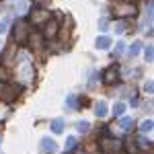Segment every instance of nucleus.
I'll return each instance as SVG.
<instances>
[{
    "label": "nucleus",
    "mask_w": 154,
    "mask_h": 154,
    "mask_svg": "<svg viewBox=\"0 0 154 154\" xmlns=\"http://www.w3.org/2000/svg\"><path fill=\"white\" fill-rule=\"evenodd\" d=\"M14 51H17V48H14V45H8V48H6V51H4V56H2V60H4V62H8Z\"/></svg>",
    "instance_id": "15"
},
{
    "label": "nucleus",
    "mask_w": 154,
    "mask_h": 154,
    "mask_svg": "<svg viewBox=\"0 0 154 154\" xmlns=\"http://www.w3.org/2000/svg\"><path fill=\"white\" fill-rule=\"evenodd\" d=\"M113 12L117 17H130V14H136V6L130 4V2H115L113 4Z\"/></svg>",
    "instance_id": "1"
},
{
    "label": "nucleus",
    "mask_w": 154,
    "mask_h": 154,
    "mask_svg": "<svg viewBox=\"0 0 154 154\" xmlns=\"http://www.w3.org/2000/svg\"><path fill=\"white\" fill-rule=\"evenodd\" d=\"M64 128H66L64 119H54V121H51V131H54V134H62Z\"/></svg>",
    "instance_id": "9"
},
{
    "label": "nucleus",
    "mask_w": 154,
    "mask_h": 154,
    "mask_svg": "<svg viewBox=\"0 0 154 154\" xmlns=\"http://www.w3.org/2000/svg\"><path fill=\"white\" fill-rule=\"evenodd\" d=\"M6 78H8V72L4 66H0V80H6Z\"/></svg>",
    "instance_id": "21"
},
{
    "label": "nucleus",
    "mask_w": 154,
    "mask_h": 154,
    "mask_svg": "<svg viewBox=\"0 0 154 154\" xmlns=\"http://www.w3.org/2000/svg\"><path fill=\"white\" fill-rule=\"evenodd\" d=\"M136 146H138V148H148V150H152V142H150V140H146V138H138V140H136Z\"/></svg>",
    "instance_id": "13"
},
{
    "label": "nucleus",
    "mask_w": 154,
    "mask_h": 154,
    "mask_svg": "<svg viewBox=\"0 0 154 154\" xmlns=\"http://www.w3.org/2000/svg\"><path fill=\"white\" fill-rule=\"evenodd\" d=\"M103 82H105V84H113V82H117V68H109V70H105Z\"/></svg>",
    "instance_id": "8"
},
{
    "label": "nucleus",
    "mask_w": 154,
    "mask_h": 154,
    "mask_svg": "<svg viewBox=\"0 0 154 154\" xmlns=\"http://www.w3.org/2000/svg\"><path fill=\"white\" fill-rule=\"evenodd\" d=\"M48 19H49V11H39L31 14V23L33 25H43Z\"/></svg>",
    "instance_id": "7"
},
{
    "label": "nucleus",
    "mask_w": 154,
    "mask_h": 154,
    "mask_svg": "<svg viewBox=\"0 0 154 154\" xmlns=\"http://www.w3.org/2000/svg\"><path fill=\"white\" fill-rule=\"evenodd\" d=\"M140 51V45H131V49H130V56H136Z\"/></svg>",
    "instance_id": "23"
},
{
    "label": "nucleus",
    "mask_w": 154,
    "mask_h": 154,
    "mask_svg": "<svg viewBox=\"0 0 154 154\" xmlns=\"http://www.w3.org/2000/svg\"><path fill=\"white\" fill-rule=\"evenodd\" d=\"M33 2H37V4H41V2H43V0H33Z\"/></svg>",
    "instance_id": "26"
},
{
    "label": "nucleus",
    "mask_w": 154,
    "mask_h": 154,
    "mask_svg": "<svg viewBox=\"0 0 154 154\" xmlns=\"http://www.w3.org/2000/svg\"><path fill=\"white\" fill-rule=\"evenodd\" d=\"M27 37H29V27L25 23H19L14 27V41H17V43H25Z\"/></svg>",
    "instance_id": "3"
},
{
    "label": "nucleus",
    "mask_w": 154,
    "mask_h": 154,
    "mask_svg": "<svg viewBox=\"0 0 154 154\" xmlns=\"http://www.w3.org/2000/svg\"><path fill=\"white\" fill-rule=\"evenodd\" d=\"M101 148L105 152H119L121 150V142L119 140H103L101 142Z\"/></svg>",
    "instance_id": "6"
},
{
    "label": "nucleus",
    "mask_w": 154,
    "mask_h": 154,
    "mask_svg": "<svg viewBox=\"0 0 154 154\" xmlns=\"http://www.w3.org/2000/svg\"><path fill=\"white\" fill-rule=\"evenodd\" d=\"M97 146L93 142H88V144H84V150H86V152H93V150H95Z\"/></svg>",
    "instance_id": "22"
},
{
    "label": "nucleus",
    "mask_w": 154,
    "mask_h": 154,
    "mask_svg": "<svg viewBox=\"0 0 154 154\" xmlns=\"http://www.w3.org/2000/svg\"><path fill=\"white\" fill-rule=\"evenodd\" d=\"M76 130L80 131V134H86V131L91 130V125H88V121H80V123L76 125Z\"/></svg>",
    "instance_id": "17"
},
{
    "label": "nucleus",
    "mask_w": 154,
    "mask_h": 154,
    "mask_svg": "<svg viewBox=\"0 0 154 154\" xmlns=\"http://www.w3.org/2000/svg\"><path fill=\"white\" fill-rule=\"evenodd\" d=\"M17 97V93H14V88L12 86H8V84H4V80H0V101H12Z\"/></svg>",
    "instance_id": "4"
},
{
    "label": "nucleus",
    "mask_w": 154,
    "mask_h": 154,
    "mask_svg": "<svg viewBox=\"0 0 154 154\" xmlns=\"http://www.w3.org/2000/svg\"><path fill=\"white\" fill-rule=\"evenodd\" d=\"M152 130V119H148V121H142V125H140V131L142 134H146V131Z\"/></svg>",
    "instance_id": "16"
},
{
    "label": "nucleus",
    "mask_w": 154,
    "mask_h": 154,
    "mask_svg": "<svg viewBox=\"0 0 154 154\" xmlns=\"http://www.w3.org/2000/svg\"><path fill=\"white\" fill-rule=\"evenodd\" d=\"M97 48H99V49L109 48V39H107V37H101V39H97Z\"/></svg>",
    "instance_id": "18"
},
{
    "label": "nucleus",
    "mask_w": 154,
    "mask_h": 154,
    "mask_svg": "<svg viewBox=\"0 0 154 154\" xmlns=\"http://www.w3.org/2000/svg\"><path fill=\"white\" fill-rule=\"evenodd\" d=\"M119 154H123V152H119Z\"/></svg>",
    "instance_id": "28"
},
{
    "label": "nucleus",
    "mask_w": 154,
    "mask_h": 154,
    "mask_svg": "<svg viewBox=\"0 0 154 154\" xmlns=\"http://www.w3.org/2000/svg\"><path fill=\"white\" fill-rule=\"evenodd\" d=\"M68 105H70V111L76 109V97H68Z\"/></svg>",
    "instance_id": "20"
},
{
    "label": "nucleus",
    "mask_w": 154,
    "mask_h": 154,
    "mask_svg": "<svg viewBox=\"0 0 154 154\" xmlns=\"http://www.w3.org/2000/svg\"><path fill=\"white\" fill-rule=\"evenodd\" d=\"M123 111H125V105L123 103H115L113 105V115L117 117V115H123Z\"/></svg>",
    "instance_id": "14"
},
{
    "label": "nucleus",
    "mask_w": 154,
    "mask_h": 154,
    "mask_svg": "<svg viewBox=\"0 0 154 154\" xmlns=\"http://www.w3.org/2000/svg\"><path fill=\"white\" fill-rule=\"evenodd\" d=\"M152 88H154L152 80H150V82H146V86H144V91H148V93H152Z\"/></svg>",
    "instance_id": "24"
},
{
    "label": "nucleus",
    "mask_w": 154,
    "mask_h": 154,
    "mask_svg": "<svg viewBox=\"0 0 154 154\" xmlns=\"http://www.w3.org/2000/svg\"><path fill=\"white\" fill-rule=\"evenodd\" d=\"M56 150H58V144L54 142L51 138H43L41 144H39V152L41 154H54Z\"/></svg>",
    "instance_id": "5"
},
{
    "label": "nucleus",
    "mask_w": 154,
    "mask_h": 154,
    "mask_svg": "<svg viewBox=\"0 0 154 154\" xmlns=\"http://www.w3.org/2000/svg\"><path fill=\"white\" fill-rule=\"evenodd\" d=\"M95 113H97V117H105V115H107V105L103 103V101H99V103H97Z\"/></svg>",
    "instance_id": "12"
},
{
    "label": "nucleus",
    "mask_w": 154,
    "mask_h": 154,
    "mask_svg": "<svg viewBox=\"0 0 154 154\" xmlns=\"http://www.w3.org/2000/svg\"><path fill=\"white\" fill-rule=\"evenodd\" d=\"M74 146H76V138H74V136H70V138L66 140V150H72Z\"/></svg>",
    "instance_id": "19"
},
{
    "label": "nucleus",
    "mask_w": 154,
    "mask_h": 154,
    "mask_svg": "<svg viewBox=\"0 0 154 154\" xmlns=\"http://www.w3.org/2000/svg\"><path fill=\"white\" fill-rule=\"evenodd\" d=\"M43 27V37H48V39H51V37H56L58 35V21H51V19H48L45 23L41 25Z\"/></svg>",
    "instance_id": "2"
},
{
    "label": "nucleus",
    "mask_w": 154,
    "mask_h": 154,
    "mask_svg": "<svg viewBox=\"0 0 154 154\" xmlns=\"http://www.w3.org/2000/svg\"><path fill=\"white\" fill-rule=\"evenodd\" d=\"M146 58H148V62L152 60V48H148V49H146Z\"/></svg>",
    "instance_id": "25"
},
{
    "label": "nucleus",
    "mask_w": 154,
    "mask_h": 154,
    "mask_svg": "<svg viewBox=\"0 0 154 154\" xmlns=\"http://www.w3.org/2000/svg\"><path fill=\"white\" fill-rule=\"evenodd\" d=\"M27 39L31 41V45H33L35 49H41V43H43V37L41 35H29Z\"/></svg>",
    "instance_id": "11"
},
{
    "label": "nucleus",
    "mask_w": 154,
    "mask_h": 154,
    "mask_svg": "<svg viewBox=\"0 0 154 154\" xmlns=\"http://www.w3.org/2000/svg\"><path fill=\"white\" fill-rule=\"evenodd\" d=\"M76 154H86V152H76Z\"/></svg>",
    "instance_id": "27"
},
{
    "label": "nucleus",
    "mask_w": 154,
    "mask_h": 154,
    "mask_svg": "<svg viewBox=\"0 0 154 154\" xmlns=\"http://www.w3.org/2000/svg\"><path fill=\"white\" fill-rule=\"evenodd\" d=\"M119 128L123 131H131V128H134V119L131 117H123L121 121H119Z\"/></svg>",
    "instance_id": "10"
}]
</instances>
